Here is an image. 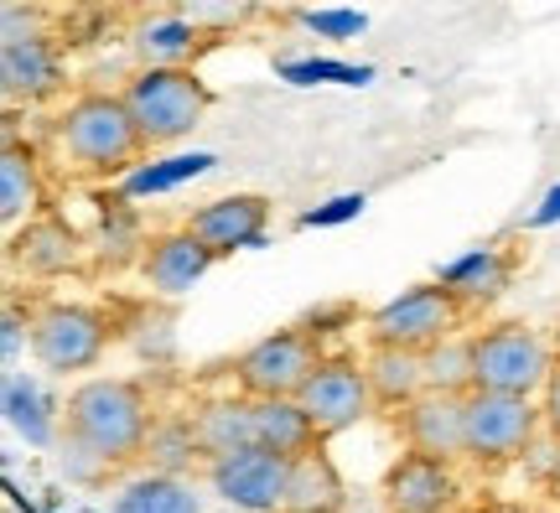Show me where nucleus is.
I'll use <instances>...</instances> for the list:
<instances>
[{"label":"nucleus","instance_id":"obj_13","mask_svg":"<svg viewBox=\"0 0 560 513\" xmlns=\"http://www.w3.org/2000/svg\"><path fill=\"white\" fill-rule=\"evenodd\" d=\"M380 498L384 513H452L462 498V482L446 462H425V456L405 452L389 462Z\"/></svg>","mask_w":560,"mask_h":513},{"label":"nucleus","instance_id":"obj_35","mask_svg":"<svg viewBox=\"0 0 560 513\" xmlns=\"http://www.w3.org/2000/svg\"><path fill=\"white\" fill-rule=\"evenodd\" d=\"M540 415H545V431H550V435L560 441V363H556V374H550V384H545Z\"/></svg>","mask_w":560,"mask_h":513},{"label":"nucleus","instance_id":"obj_32","mask_svg":"<svg viewBox=\"0 0 560 513\" xmlns=\"http://www.w3.org/2000/svg\"><path fill=\"white\" fill-rule=\"evenodd\" d=\"M363 193H342V198H327L322 208H306V213L296 218V229H338V223H348V218L363 213Z\"/></svg>","mask_w":560,"mask_h":513},{"label":"nucleus","instance_id":"obj_20","mask_svg":"<svg viewBox=\"0 0 560 513\" xmlns=\"http://www.w3.org/2000/svg\"><path fill=\"white\" fill-rule=\"evenodd\" d=\"M363 374H369L374 405H384V410H410L420 395H431V384H425V353H405V348H369Z\"/></svg>","mask_w":560,"mask_h":513},{"label":"nucleus","instance_id":"obj_1","mask_svg":"<svg viewBox=\"0 0 560 513\" xmlns=\"http://www.w3.org/2000/svg\"><path fill=\"white\" fill-rule=\"evenodd\" d=\"M151 405L136 378H83L62 405V431L79 441L83 452H94L104 467H125L145 452L151 435Z\"/></svg>","mask_w":560,"mask_h":513},{"label":"nucleus","instance_id":"obj_3","mask_svg":"<svg viewBox=\"0 0 560 513\" xmlns=\"http://www.w3.org/2000/svg\"><path fill=\"white\" fill-rule=\"evenodd\" d=\"M120 100L136 119L145 151H151V145H177L182 136H192L202 115L213 109V89L192 68H140L125 83Z\"/></svg>","mask_w":560,"mask_h":513},{"label":"nucleus","instance_id":"obj_34","mask_svg":"<svg viewBox=\"0 0 560 513\" xmlns=\"http://www.w3.org/2000/svg\"><path fill=\"white\" fill-rule=\"evenodd\" d=\"M62 473L68 477H79V482H89V477H100V473H109L100 456L94 452H83L79 441H62Z\"/></svg>","mask_w":560,"mask_h":513},{"label":"nucleus","instance_id":"obj_14","mask_svg":"<svg viewBox=\"0 0 560 513\" xmlns=\"http://www.w3.org/2000/svg\"><path fill=\"white\" fill-rule=\"evenodd\" d=\"M265 223H270V202L260 193H234V198L202 202L198 213L187 218V229L213 249V255H234V249H260Z\"/></svg>","mask_w":560,"mask_h":513},{"label":"nucleus","instance_id":"obj_22","mask_svg":"<svg viewBox=\"0 0 560 513\" xmlns=\"http://www.w3.org/2000/svg\"><path fill=\"white\" fill-rule=\"evenodd\" d=\"M342 473L338 462L322 452H306L291 462V488H285V513H342Z\"/></svg>","mask_w":560,"mask_h":513},{"label":"nucleus","instance_id":"obj_26","mask_svg":"<svg viewBox=\"0 0 560 513\" xmlns=\"http://www.w3.org/2000/svg\"><path fill=\"white\" fill-rule=\"evenodd\" d=\"M198 435H192V415L187 420H156L151 435H145V473H161V477H182L192 462H198Z\"/></svg>","mask_w":560,"mask_h":513},{"label":"nucleus","instance_id":"obj_2","mask_svg":"<svg viewBox=\"0 0 560 513\" xmlns=\"http://www.w3.org/2000/svg\"><path fill=\"white\" fill-rule=\"evenodd\" d=\"M52 145L68 172L79 177H130L136 161L145 156L136 119L125 109L120 94H79L68 100L58 119H52Z\"/></svg>","mask_w":560,"mask_h":513},{"label":"nucleus","instance_id":"obj_11","mask_svg":"<svg viewBox=\"0 0 560 513\" xmlns=\"http://www.w3.org/2000/svg\"><path fill=\"white\" fill-rule=\"evenodd\" d=\"M400 435L405 452L425 462H467V395H420L410 410H400Z\"/></svg>","mask_w":560,"mask_h":513},{"label":"nucleus","instance_id":"obj_38","mask_svg":"<svg viewBox=\"0 0 560 513\" xmlns=\"http://www.w3.org/2000/svg\"><path fill=\"white\" fill-rule=\"evenodd\" d=\"M550 503L560 509V462H556V473H550Z\"/></svg>","mask_w":560,"mask_h":513},{"label":"nucleus","instance_id":"obj_27","mask_svg":"<svg viewBox=\"0 0 560 513\" xmlns=\"http://www.w3.org/2000/svg\"><path fill=\"white\" fill-rule=\"evenodd\" d=\"M219 166L213 151H192V156H166V161H145L125 177V198H156V193H177L182 182L208 177Z\"/></svg>","mask_w":560,"mask_h":513},{"label":"nucleus","instance_id":"obj_15","mask_svg":"<svg viewBox=\"0 0 560 513\" xmlns=\"http://www.w3.org/2000/svg\"><path fill=\"white\" fill-rule=\"evenodd\" d=\"M213 249L202 244L192 229H172V234H156L140 255V276L156 296H187L208 270H213Z\"/></svg>","mask_w":560,"mask_h":513},{"label":"nucleus","instance_id":"obj_5","mask_svg":"<svg viewBox=\"0 0 560 513\" xmlns=\"http://www.w3.org/2000/svg\"><path fill=\"white\" fill-rule=\"evenodd\" d=\"M462 327V301L446 285H410L380 312H369V348H405V353H431Z\"/></svg>","mask_w":560,"mask_h":513},{"label":"nucleus","instance_id":"obj_19","mask_svg":"<svg viewBox=\"0 0 560 513\" xmlns=\"http://www.w3.org/2000/svg\"><path fill=\"white\" fill-rule=\"evenodd\" d=\"M130 47H136L140 68H192V58L208 47V37L182 11H161V16L140 21Z\"/></svg>","mask_w":560,"mask_h":513},{"label":"nucleus","instance_id":"obj_40","mask_svg":"<svg viewBox=\"0 0 560 513\" xmlns=\"http://www.w3.org/2000/svg\"><path fill=\"white\" fill-rule=\"evenodd\" d=\"M223 513H234V509H223Z\"/></svg>","mask_w":560,"mask_h":513},{"label":"nucleus","instance_id":"obj_39","mask_svg":"<svg viewBox=\"0 0 560 513\" xmlns=\"http://www.w3.org/2000/svg\"><path fill=\"white\" fill-rule=\"evenodd\" d=\"M556 358H560V322H556Z\"/></svg>","mask_w":560,"mask_h":513},{"label":"nucleus","instance_id":"obj_31","mask_svg":"<svg viewBox=\"0 0 560 513\" xmlns=\"http://www.w3.org/2000/svg\"><path fill=\"white\" fill-rule=\"evenodd\" d=\"M177 11L198 26L202 37H223V32H234V26H244V21L255 16V5H234V0H223V5H213V0H192V5H177Z\"/></svg>","mask_w":560,"mask_h":513},{"label":"nucleus","instance_id":"obj_28","mask_svg":"<svg viewBox=\"0 0 560 513\" xmlns=\"http://www.w3.org/2000/svg\"><path fill=\"white\" fill-rule=\"evenodd\" d=\"M425 384L436 395H472V337H446L425 353Z\"/></svg>","mask_w":560,"mask_h":513},{"label":"nucleus","instance_id":"obj_17","mask_svg":"<svg viewBox=\"0 0 560 513\" xmlns=\"http://www.w3.org/2000/svg\"><path fill=\"white\" fill-rule=\"evenodd\" d=\"M5 255H11V265L26 270V276H62V270L79 265V234H73L62 218L42 213V218L21 223L16 234H11Z\"/></svg>","mask_w":560,"mask_h":513},{"label":"nucleus","instance_id":"obj_23","mask_svg":"<svg viewBox=\"0 0 560 513\" xmlns=\"http://www.w3.org/2000/svg\"><path fill=\"white\" fill-rule=\"evenodd\" d=\"M0 218L11 234L21 229V218L26 223L42 218V172L21 140H5V151H0Z\"/></svg>","mask_w":560,"mask_h":513},{"label":"nucleus","instance_id":"obj_29","mask_svg":"<svg viewBox=\"0 0 560 513\" xmlns=\"http://www.w3.org/2000/svg\"><path fill=\"white\" fill-rule=\"evenodd\" d=\"M280 79L296 83V89H317V83L363 89V83H374V68H363V62H338V58H291V62H280Z\"/></svg>","mask_w":560,"mask_h":513},{"label":"nucleus","instance_id":"obj_9","mask_svg":"<svg viewBox=\"0 0 560 513\" xmlns=\"http://www.w3.org/2000/svg\"><path fill=\"white\" fill-rule=\"evenodd\" d=\"M296 405L306 410V420L317 425L322 441L353 431L369 410H380V405H374V389H369V374H363V363H353V358H322V369L306 378V389L296 395Z\"/></svg>","mask_w":560,"mask_h":513},{"label":"nucleus","instance_id":"obj_8","mask_svg":"<svg viewBox=\"0 0 560 513\" xmlns=\"http://www.w3.org/2000/svg\"><path fill=\"white\" fill-rule=\"evenodd\" d=\"M545 415L535 399H514V395H467V462L478 467H503L535 446Z\"/></svg>","mask_w":560,"mask_h":513},{"label":"nucleus","instance_id":"obj_21","mask_svg":"<svg viewBox=\"0 0 560 513\" xmlns=\"http://www.w3.org/2000/svg\"><path fill=\"white\" fill-rule=\"evenodd\" d=\"M255 446L285 456V462H296V456L317 452L322 435H317V425L306 420V410H301L296 399H255Z\"/></svg>","mask_w":560,"mask_h":513},{"label":"nucleus","instance_id":"obj_16","mask_svg":"<svg viewBox=\"0 0 560 513\" xmlns=\"http://www.w3.org/2000/svg\"><path fill=\"white\" fill-rule=\"evenodd\" d=\"M509 280H514V255L499 249V244H482V249H467L462 259L441 265L436 285H446L467 312V306H493L509 291Z\"/></svg>","mask_w":560,"mask_h":513},{"label":"nucleus","instance_id":"obj_6","mask_svg":"<svg viewBox=\"0 0 560 513\" xmlns=\"http://www.w3.org/2000/svg\"><path fill=\"white\" fill-rule=\"evenodd\" d=\"M109 348V316L79 301H47L32 312V358L47 374H83Z\"/></svg>","mask_w":560,"mask_h":513},{"label":"nucleus","instance_id":"obj_37","mask_svg":"<svg viewBox=\"0 0 560 513\" xmlns=\"http://www.w3.org/2000/svg\"><path fill=\"white\" fill-rule=\"evenodd\" d=\"M478 513H535V509H524V503H482Z\"/></svg>","mask_w":560,"mask_h":513},{"label":"nucleus","instance_id":"obj_4","mask_svg":"<svg viewBox=\"0 0 560 513\" xmlns=\"http://www.w3.org/2000/svg\"><path fill=\"white\" fill-rule=\"evenodd\" d=\"M556 374V342H545L524 322H499L472 337V389L482 395H545Z\"/></svg>","mask_w":560,"mask_h":513},{"label":"nucleus","instance_id":"obj_12","mask_svg":"<svg viewBox=\"0 0 560 513\" xmlns=\"http://www.w3.org/2000/svg\"><path fill=\"white\" fill-rule=\"evenodd\" d=\"M0 89L5 104H42L62 89V53L47 32H5L0 42Z\"/></svg>","mask_w":560,"mask_h":513},{"label":"nucleus","instance_id":"obj_36","mask_svg":"<svg viewBox=\"0 0 560 513\" xmlns=\"http://www.w3.org/2000/svg\"><path fill=\"white\" fill-rule=\"evenodd\" d=\"M556 218H560V182L545 193V208H540V213H529V223H535V229H545V223H556Z\"/></svg>","mask_w":560,"mask_h":513},{"label":"nucleus","instance_id":"obj_18","mask_svg":"<svg viewBox=\"0 0 560 513\" xmlns=\"http://www.w3.org/2000/svg\"><path fill=\"white\" fill-rule=\"evenodd\" d=\"M192 435H198L202 462L213 467L223 456L255 446V399H208L192 410Z\"/></svg>","mask_w":560,"mask_h":513},{"label":"nucleus","instance_id":"obj_7","mask_svg":"<svg viewBox=\"0 0 560 513\" xmlns=\"http://www.w3.org/2000/svg\"><path fill=\"white\" fill-rule=\"evenodd\" d=\"M317 369H322V348H317V337L301 333V327L260 337V342H249L234 358L244 399H296Z\"/></svg>","mask_w":560,"mask_h":513},{"label":"nucleus","instance_id":"obj_33","mask_svg":"<svg viewBox=\"0 0 560 513\" xmlns=\"http://www.w3.org/2000/svg\"><path fill=\"white\" fill-rule=\"evenodd\" d=\"M32 316H21V306H5V322H0V358H5V369H16L21 358V342H32Z\"/></svg>","mask_w":560,"mask_h":513},{"label":"nucleus","instance_id":"obj_30","mask_svg":"<svg viewBox=\"0 0 560 513\" xmlns=\"http://www.w3.org/2000/svg\"><path fill=\"white\" fill-rule=\"evenodd\" d=\"M301 26L317 32L322 42H353V37H363L369 16L353 11V5H317V11H301Z\"/></svg>","mask_w":560,"mask_h":513},{"label":"nucleus","instance_id":"obj_10","mask_svg":"<svg viewBox=\"0 0 560 513\" xmlns=\"http://www.w3.org/2000/svg\"><path fill=\"white\" fill-rule=\"evenodd\" d=\"M208 488L234 513H285V488H291V462L265 446L234 452L208 467Z\"/></svg>","mask_w":560,"mask_h":513},{"label":"nucleus","instance_id":"obj_24","mask_svg":"<svg viewBox=\"0 0 560 513\" xmlns=\"http://www.w3.org/2000/svg\"><path fill=\"white\" fill-rule=\"evenodd\" d=\"M5 425L26 441V446H52V435H58V415L47 405V395L37 389V378L26 374H5Z\"/></svg>","mask_w":560,"mask_h":513},{"label":"nucleus","instance_id":"obj_25","mask_svg":"<svg viewBox=\"0 0 560 513\" xmlns=\"http://www.w3.org/2000/svg\"><path fill=\"white\" fill-rule=\"evenodd\" d=\"M115 513H202V493H192V482L182 477L140 473L115 493Z\"/></svg>","mask_w":560,"mask_h":513}]
</instances>
